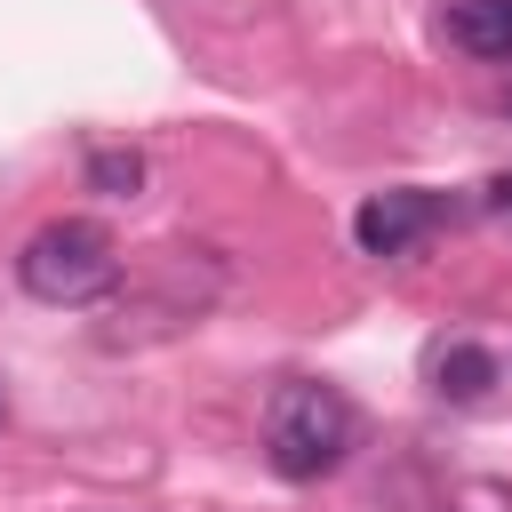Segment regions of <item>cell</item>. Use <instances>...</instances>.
Masks as SVG:
<instances>
[{
    "mask_svg": "<svg viewBox=\"0 0 512 512\" xmlns=\"http://www.w3.org/2000/svg\"><path fill=\"white\" fill-rule=\"evenodd\" d=\"M504 120H512V96H504Z\"/></svg>",
    "mask_w": 512,
    "mask_h": 512,
    "instance_id": "9c48e42d",
    "label": "cell"
},
{
    "mask_svg": "<svg viewBox=\"0 0 512 512\" xmlns=\"http://www.w3.org/2000/svg\"><path fill=\"white\" fill-rule=\"evenodd\" d=\"M496 376H504V368H496L488 344H440V352H432V392H440V400H480Z\"/></svg>",
    "mask_w": 512,
    "mask_h": 512,
    "instance_id": "8992f818",
    "label": "cell"
},
{
    "mask_svg": "<svg viewBox=\"0 0 512 512\" xmlns=\"http://www.w3.org/2000/svg\"><path fill=\"white\" fill-rule=\"evenodd\" d=\"M352 440H360V416H352V400L336 392V384H320V376H296V384H280L272 392V408H264V464L280 472V480H328L344 456H352Z\"/></svg>",
    "mask_w": 512,
    "mask_h": 512,
    "instance_id": "6da1fadb",
    "label": "cell"
},
{
    "mask_svg": "<svg viewBox=\"0 0 512 512\" xmlns=\"http://www.w3.org/2000/svg\"><path fill=\"white\" fill-rule=\"evenodd\" d=\"M88 192H104V200H136V192H144V152H128V144H96V152H88Z\"/></svg>",
    "mask_w": 512,
    "mask_h": 512,
    "instance_id": "52a82bcc",
    "label": "cell"
},
{
    "mask_svg": "<svg viewBox=\"0 0 512 512\" xmlns=\"http://www.w3.org/2000/svg\"><path fill=\"white\" fill-rule=\"evenodd\" d=\"M192 256H200V248H160V264H152V280L120 296V320H128V312H152L160 328H176V320H192V312H200V304L216 296V288H184V272H192Z\"/></svg>",
    "mask_w": 512,
    "mask_h": 512,
    "instance_id": "277c9868",
    "label": "cell"
},
{
    "mask_svg": "<svg viewBox=\"0 0 512 512\" xmlns=\"http://www.w3.org/2000/svg\"><path fill=\"white\" fill-rule=\"evenodd\" d=\"M432 224H440V200L416 192V184H408V192H376V200L352 208V240H360L368 256H408Z\"/></svg>",
    "mask_w": 512,
    "mask_h": 512,
    "instance_id": "3957f363",
    "label": "cell"
},
{
    "mask_svg": "<svg viewBox=\"0 0 512 512\" xmlns=\"http://www.w3.org/2000/svg\"><path fill=\"white\" fill-rule=\"evenodd\" d=\"M488 208H512V176H488Z\"/></svg>",
    "mask_w": 512,
    "mask_h": 512,
    "instance_id": "ba28073f",
    "label": "cell"
},
{
    "mask_svg": "<svg viewBox=\"0 0 512 512\" xmlns=\"http://www.w3.org/2000/svg\"><path fill=\"white\" fill-rule=\"evenodd\" d=\"M448 40L480 64H512V0H448Z\"/></svg>",
    "mask_w": 512,
    "mask_h": 512,
    "instance_id": "5b68a950",
    "label": "cell"
},
{
    "mask_svg": "<svg viewBox=\"0 0 512 512\" xmlns=\"http://www.w3.org/2000/svg\"><path fill=\"white\" fill-rule=\"evenodd\" d=\"M16 288L32 304H104L120 288V248L88 216H56L16 248Z\"/></svg>",
    "mask_w": 512,
    "mask_h": 512,
    "instance_id": "7a4b0ae2",
    "label": "cell"
}]
</instances>
